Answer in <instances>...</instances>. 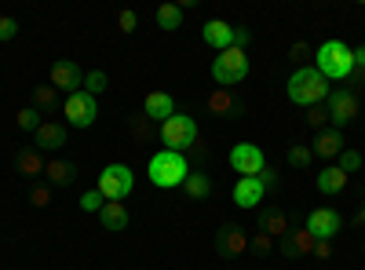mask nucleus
Instances as JSON below:
<instances>
[{
  "mask_svg": "<svg viewBox=\"0 0 365 270\" xmlns=\"http://www.w3.org/2000/svg\"><path fill=\"white\" fill-rule=\"evenodd\" d=\"M150 172V183L161 187V190H172V187H182L190 175V165H187V154H175V150H158L146 165Z\"/></svg>",
  "mask_w": 365,
  "mask_h": 270,
  "instance_id": "f257e3e1",
  "label": "nucleus"
},
{
  "mask_svg": "<svg viewBox=\"0 0 365 270\" xmlns=\"http://www.w3.org/2000/svg\"><path fill=\"white\" fill-rule=\"evenodd\" d=\"M314 70L325 81H344L354 73V48H347L344 41H325L314 51Z\"/></svg>",
  "mask_w": 365,
  "mask_h": 270,
  "instance_id": "f03ea898",
  "label": "nucleus"
},
{
  "mask_svg": "<svg viewBox=\"0 0 365 270\" xmlns=\"http://www.w3.org/2000/svg\"><path fill=\"white\" fill-rule=\"evenodd\" d=\"M289 99L296 106H322L329 99V81L314 66H299L289 77Z\"/></svg>",
  "mask_w": 365,
  "mask_h": 270,
  "instance_id": "7ed1b4c3",
  "label": "nucleus"
},
{
  "mask_svg": "<svg viewBox=\"0 0 365 270\" xmlns=\"http://www.w3.org/2000/svg\"><path fill=\"white\" fill-rule=\"evenodd\" d=\"M249 77V55L245 48H227L220 51V58L212 63V81H216L220 88H234Z\"/></svg>",
  "mask_w": 365,
  "mask_h": 270,
  "instance_id": "20e7f679",
  "label": "nucleus"
},
{
  "mask_svg": "<svg viewBox=\"0 0 365 270\" xmlns=\"http://www.w3.org/2000/svg\"><path fill=\"white\" fill-rule=\"evenodd\" d=\"M161 142L165 150H175V154H187V150L197 142V125L190 113H172L161 125Z\"/></svg>",
  "mask_w": 365,
  "mask_h": 270,
  "instance_id": "39448f33",
  "label": "nucleus"
},
{
  "mask_svg": "<svg viewBox=\"0 0 365 270\" xmlns=\"http://www.w3.org/2000/svg\"><path fill=\"white\" fill-rule=\"evenodd\" d=\"M135 187V179H132V168L128 165H106L103 175H99V183L96 190L106 197V201H125Z\"/></svg>",
  "mask_w": 365,
  "mask_h": 270,
  "instance_id": "423d86ee",
  "label": "nucleus"
},
{
  "mask_svg": "<svg viewBox=\"0 0 365 270\" xmlns=\"http://www.w3.org/2000/svg\"><path fill=\"white\" fill-rule=\"evenodd\" d=\"M96 117H99L96 95H88V92L66 95V125H73V128H91V125H96Z\"/></svg>",
  "mask_w": 365,
  "mask_h": 270,
  "instance_id": "0eeeda50",
  "label": "nucleus"
},
{
  "mask_svg": "<svg viewBox=\"0 0 365 270\" xmlns=\"http://www.w3.org/2000/svg\"><path fill=\"white\" fill-rule=\"evenodd\" d=\"M230 168H234L237 175H259V172L267 168V157H263V150H259V146H252V142H237V146L230 150Z\"/></svg>",
  "mask_w": 365,
  "mask_h": 270,
  "instance_id": "6e6552de",
  "label": "nucleus"
},
{
  "mask_svg": "<svg viewBox=\"0 0 365 270\" xmlns=\"http://www.w3.org/2000/svg\"><path fill=\"white\" fill-rule=\"evenodd\" d=\"M358 117V95L347 92V88H336V92H329V121L344 128Z\"/></svg>",
  "mask_w": 365,
  "mask_h": 270,
  "instance_id": "1a4fd4ad",
  "label": "nucleus"
},
{
  "mask_svg": "<svg viewBox=\"0 0 365 270\" xmlns=\"http://www.w3.org/2000/svg\"><path fill=\"white\" fill-rule=\"evenodd\" d=\"M51 88L55 92H81V84H84V73L77 70V63H70V58H63V63H51Z\"/></svg>",
  "mask_w": 365,
  "mask_h": 270,
  "instance_id": "9d476101",
  "label": "nucleus"
},
{
  "mask_svg": "<svg viewBox=\"0 0 365 270\" xmlns=\"http://www.w3.org/2000/svg\"><path fill=\"white\" fill-rule=\"evenodd\" d=\"M307 230L314 234V242H332V237L340 234V212H332V208H314L307 216Z\"/></svg>",
  "mask_w": 365,
  "mask_h": 270,
  "instance_id": "9b49d317",
  "label": "nucleus"
},
{
  "mask_svg": "<svg viewBox=\"0 0 365 270\" xmlns=\"http://www.w3.org/2000/svg\"><path fill=\"white\" fill-rule=\"evenodd\" d=\"M201 41L216 51H227V48H234V26L223 22V19H208L201 26Z\"/></svg>",
  "mask_w": 365,
  "mask_h": 270,
  "instance_id": "f8f14e48",
  "label": "nucleus"
},
{
  "mask_svg": "<svg viewBox=\"0 0 365 270\" xmlns=\"http://www.w3.org/2000/svg\"><path fill=\"white\" fill-rule=\"evenodd\" d=\"M216 249H220V256H245L249 252V237H245V230H241V227L227 223L216 234Z\"/></svg>",
  "mask_w": 365,
  "mask_h": 270,
  "instance_id": "ddd939ff",
  "label": "nucleus"
},
{
  "mask_svg": "<svg viewBox=\"0 0 365 270\" xmlns=\"http://www.w3.org/2000/svg\"><path fill=\"white\" fill-rule=\"evenodd\" d=\"M172 113H175V99L168 92H150L143 99V117H146V121H161L165 125Z\"/></svg>",
  "mask_w": 365,
  "mask_h": 270,
  "instance_id": "4468645a",
  "label": "nucleus"
},
{
  "mask_svg": "<svg viewBox=\"0 0 365 270\" xmlns=\"http://www.w3.org/2000/svg\"><path fill=\"white\" fill-rule=\"evenodd\" d=\"M263 194H267V187L259 183L256 175H241V179H237V187H234V204H241V208H256V204L263 201Z\"/></svg>",
  "mask_w": 365,
  "mask_h": 270,
  "instance_id": "2eb2a0df",
  "label": "nucleus"
},
{
  "mask_svg": "<svg viewBox=\"0 0 365 270\" xmlns=\"http://www.w3.org/2000/svg\"><path fill=\"white\" fill-rule=\"evenodd\" d=\"M314 245H318V242H314V234H311L307 227H303V230H289V234L282 237V252L292 256V259H296V256H311Z\"/></svg>",
  "mask_w": 365,
  "mask_h": 270,
  "instance_id": "dca6fc26",
  "label": "nucleus"
},
{
  "mask_svg": "<svg viewBox=\"0 0 365 270\" xmlns=\"http://www.w3.org/2000/svg\"><path fill=\"white\" fill-rule=\"evenodd\" d=\"M314 154L325 157V161L340 157V154H344V135H340V128H325V132H318V139H314Z\"/></svg>",
  "mask_w": 365,
  "mask_h": 270,
  "instance_id": "f3484780",
  "label": "nucleus"
},
{
  "mask_svg": "<svg viewBox=\"0 0 365 270\" xmlns=\"http://www.w3.org/2000/svg\"><path fill=\"white\" fill-rule=\"evenodd\" d=\"M58 146H66V125L41 121V128H37V150H58Z\"/></svg>",
  "mask_w": 365,
  "mask_h": 270,
  "instance_id": "a211bd4d",
  "label": "nucleus"
},
{
  "mask_svg": "<svg viewBox=\"0 0 365 270\" xmlns=\"http://www.w3.org/2000/svg\"><path fill=\"white\" fill-rule=\"evenodd\" d=\"M44 157H41V150H19L15 154V172L19 175H29V179H37V175H44Z\"/></svg>",
  "mask_w": 365,
  "mask_h": 270,
  "instance_id": "6ab92c4d",
  "label": "nucleus"
},
{
  "mask_svg": "<svg viewBox=\"0 0 365 270\" xmlns=\"http://www.w3.org/2000/svg\"><path fill=\"white\" fill-rule=\"evenodd\" d=\"M347 187V172L340 168V165H325L322 172H318V190L322 194H340Z\"/></svg>",
  "mask_w": 365,
  "mask_h": 270,
  "instance_id": "aec40b11",
  "label": "nucleus"
},
{
  "mask_svg": "<svg viewBox=\"0 0 365 270\" xmlns=\"http://www.w3.org/2000/svg\"><path fill=\"white\" fill-rule=\"evenodd\" d=\"M99 223H103L106 230H125V227H128V208H125V201H106L103 212H99Z\"/></svg>",
  "mask_w": 365,
  "mask_h": 270,
  "instance_id": "412c9836",
  "label": "nucleus"
},
{
  "mask_svg": "<svg viewBox=\"0 0 365 270\" xmlns=\"http://www.w3.org/2000/svg\"><path fill=\"white\" fill-rule=\"evenodd\" d=\"M44 175H48L51 187H70L73 179H77V168H73L70 161H48V165H44Z\"/></svg>",
  "mask_w": 365,
  "mask_h": 270,
  "instance_id": "4be33fe9",
  "label": "nucleus"
},
{
  "mask_svg": "<svg viewBox=\"0 0 365 270\" xmlns=\"http://www.w3.org/2000/svg\"><path fill=\"white\" fill-rule=\"evenodd\" d=\"M259 230L270 234L274 242H278V237H285V234H289V219H285V212H278V208L263 212V216H259Z\"/></svg>",
  "mask_w": 365,
  "mask_h": 270,
  "instance_id": "5701e85b",
  "label": "nucleus"
},
{
  "mask_svg": "<svg viewBox=\"0 0 365 270\" xmlns=\"http://www.w3.org/2000/svg\"><path fill=\"white\" fill-rule=\"evenodd\" d=\"M182 190H187L194 201H201V197H208V194H212V179H208V175H201V172H190V175H187V183H182Z\"/></svg>",
  "mask_w": 365,
  "mask_h": 270,
  "instance_id": "b1692460",
  "label": "nucleus"
},
{
  "mask_svg": "<svg viewBox=\"0 0 365 270\" xmlns=\"http://www.w3.org/2000/svg\"><path fill=\"white\" fill-rule=\"evenodd\" d=\"M208 110H212V113H234L237 103H234V95H230V88H216V92L208 95Z\"/></svg>",
  "mask_w": 365,
  "mask_h": 270,
  "instance_id": "393cba45",
  "label": "nucleus"
},
{
  "mask_svg": "<svg viewBox=\"0 0 365 270\" xmlns=\"http://www.w3.org/2000/svg\"><path fill=\"white\" fill-rule=\"evenodd\" d=\"M58 106V92L51 84H41V88H34V110H44V113H51Z\"/></svg>",
  "mask_w": 365,
  "mask_h": 270,
  "instance_id": "a878e982",
  "label": "nucleus"
},
{
  "mask_svg": "<svg viewBox=\"0 0 365 270\" xmlns=\"http://www.w3.org/2000/svg\"><path fill=\"white\" fill-rule=\"evenodd\" d=\"M158 26L161 29H179L182 26V8L179 4H161L158 8Z\"/></svg>",
  "mask_w": 365,
  "mask_h": 270,
  "instance_id": "bb28decb",
  "label": "nucleus"
},
{
  "mask_svg": "<svg viewBox=\"0 0 365 270\" xmlns=\"http://www.w3.org/2000/svg\"><path fill=\"white\" fill-rule=\"evenodd\" d=\"M106 84H110V77H106L103 70H88V73H84V84H81V92L99 95V92H106Z\"/></svg>",
  "mask_w": 365,
  "mask_h": 270,
  "instance_id": "cd10ccee",
  "label": "nucleus"
},
{
  "mask_svg": "<svg viewBox=\"0 0 365 270\" xmlns=\"http://www.w3.org/2000/svg\"><path fill=\"white\" fill-rule=\"evenodd\" d=\"M15 125H19L22 132H37V128H41V121H37V110H34V106L19 110V113H15Z\"/></svg>",
  "mask_w": 365,
  "mask_h": 270,
  "instance_id": "c85d7f7f",
  "label": "nucleus"
},
{
  "mask_svg": "<svg viewBox=\"0 0 365 270\" xmlns=\"http://www.w3.org/2000/svg\"><path fill=\"white\" fill-rule=\"evenodd\" d=\"M311 157H314L311 146H292V150H289V165H292V168H307Z\"/></svg>",
  "mask_w": 365,
  "mask_h": 270,
  "instance_id": "c756f323",
  "label": "nucleus"
},
{
  "mask_svg": "<svg viewBox=\"0 0 365 270\" xmlns=\"http://www.w3.org/2000/svg\"><path fill=\"white\" fill-rule=\"evenodd\" d=\"M103 204H106V197H103L99 190H88V194L81 197V208H84V212H103Z\"/></svg>",
  "mask_w": 365,
  "mask_h": 270,
  "instance_id": "7c9ffc66",
  "label": "nucleus"
},
{
  "mask_svg": "<svg viewBox=\"0 0 365 270\" xmlns=\"http://www.w3.org/2000/svg\"><path fill=\"white\" fill-rule=\"evenodd\" d=\"M340 168H344L347 175L361 168V154H358V150H347V146H344V154H340Z\"/></svg>",
  "mask_w": 365,
  "mask_h": 270,
  "instance_id": "2f4dec72",
  "label": "nucleus"
},
{
  "mask_svg": "<svg viewBox=\"0 0 365 270\" xmlns=\"http://www.w3.org/2000/svg\"><path fill=\"white\" fill-rule=\"evenodd\" d=\"M307 125H311V128H318V132H325V125H329V110H325V106H311Z\"/></svg>",
  "mask_w": 365,
  "mask_h": 270,
  "instance_id": "473e14b6",
  "label": "nucleus"
},
{
  "mask_svg": "<svg viewBox=\"0 0 365 270\" xmlns=\"http://www.w3.org/2000/svg\"><path fill=\"white\" fill-rule=\"evenodd\" d=\"M249 245H252V252H259V256H267V252H270V249H274V237H270V234H263V230H259V234H256V237H252V242H249Z\"/></svg>",
  "mask_w": 365,
  "mask_h": 270,
  "instance_id": "72a5a7b5",
  "label": "nucleus"
},
{
  "mask_svg": "<svg viewBox=\"0 0 365 270\" xmlns=\"http://www.w3.org/2000/svg\"><path fill=\"white\" fill-rule=\"evenodd\" d=\"M19 33V22L11 15H0V41H11Z\"/></svg>",
  "mask_w": 365,
  "mask_h": 270,
  "instance_id": "f704fd0d",
  "label": "nucleus"
},
{
  "mask_svg": "<svg viewBox=\"0 0 365 270\" xmlns=\"http://www.w3.org/2000/svg\"><path fill=\"white\" fill-rule=\"evenodd\" d=\"M29 201H34L37 208H48L51 204V190L48 187H34V190H29Z\"/></svg>",
  "mask_w": 365,
  "mask_h": 270,
  "instance_id": "c9c22d12",
  "label": "nucleus"
},
{
  "mask_svg": "<svg viewBox=\"0 0 365 270\" xmlns=\"http://www.w3.org/2000/svg\"><path fill=\"white\" fill-rule=\"evenodd\" d=\"M117 26L125 29V33H132V29L139 26V15H135V11H120V15H117Z\"/></svg>",
  "mask_w": 365,
  "mask_h": 270,
  "instance_id": "e433bc0d",
  "label": "nucleus"
},
{
  "mask_svg": "<svg viewBox=\"0 0 365 270\" xmlns=\"http://www.w3.org/2000/svg\"><path fill=\"white\" fill-rule=\"evenodd\" d=\"M311 256H318V259H329V256H332V242H318Z\"/></svg>",
  "mask_w": 365,
  "mask_h": 270,
  "instance_id": "4c0bfd02",
  "label": "nucleus"
},
{
  "mask_svg": "<svg viewBox=\"0 0 365 270\" xmlns=\"http://www.w3.org/2000/svg\"><path fill=\"white\" fill-rule=\"evenodd\" d=\"M289 55H292V58H307V44H303V41H299V44H292V48H289Z\"/></svg>",
  "mask_w": 365,
  "mask_h": 270,
  "instance_id": "58836bf2",
  "label": "nucleus"
},
{
  "mask_svg": "<svg viewBox=\"0 0 365 270\" xmlns=\"http://www.w3.org/2000/svg\"><path fill=\"white\" fill-rule=\"evenodd\" d=\"M256 179H259V183H263V187H274V168H263V172H259Z\"/></svg>",
  "mask_w": 365,
  "mask_h": 270,
  "instance_id": "ea45409f",
  "label": "nucleus"
},
{
  "mask_svg": "<svg viewBox=\"0 0 365 270\" xmlns=\"http://www.w3.org/2000/svg\"><path fill=\"white\" fill-rule=\"evenodd\" d=\"M354 66H361V70H365V48H358V51H354Z\"/></svg>",
  "mask_w": 365,
  "mask_h": 270,
  "instance_id": "a19ab883",
  "label": "nucleus"
},
{
  "mask_svg": "<svg viewBox=\"0 0 365 270\" xmlns=\"http://www.w3.org/2000/svg\"><path fill=\"white\" fill-rule=\"evenodd\" d=\"M358 223H365V208H361V212H358Z\"/></svg>",
  "mask_w": 365,
  "mask_h": 270,
  "instance_id": "79ce46f5",
  "label": "nucleus"
}]
</instances>
